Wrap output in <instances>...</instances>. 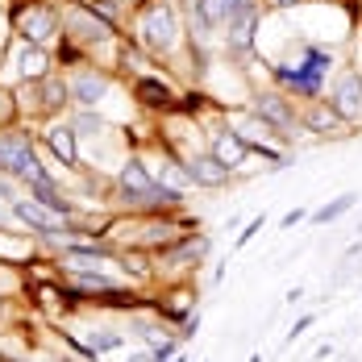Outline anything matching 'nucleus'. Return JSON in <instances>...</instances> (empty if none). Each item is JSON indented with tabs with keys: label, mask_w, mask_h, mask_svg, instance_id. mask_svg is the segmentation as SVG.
<instances>
[{
	"label": "nucleus",
	"mask_w": 362,
	"mask_h": 362,
	"mask_svg": "<svg viewBox=\"0 0 362 362\" xmlns=\"http://www.w3.org/2000/svg\"><path fill=\"white\" fill-rule=\"evenodd\" d=\"M329 67H333V54L321 50V46H308L296 67L275 63V79H279L288 92H296V96H317V92H321V79L329 75Z\"/></svg>",
	"instance_id": "f257e3e1"
},
{
	"label": "nucleus",
	"mask_w": 362,
	"mask_h": 362,
	"mask_svg": "<svg viewBox=\"0 0 362 362\" xmlns=\"http://www.w3.org/2000/svg\"><path fill=\"white\" fill-rule=\"evenodd\" d=\"M138 37L150 54H171L180 46V17L171 4H150L138 21Z\"/></svg>",
	"instance_id": "f03ea898"
},
{
	"label": "nucleus",
	"mask_w": 362,
	"mask_h": 362,
	"mask_svg": "<svg viewBox=\"0 0 362 362\" xmlns=\"http://www.w3.org/2000/svg\"><path fill=\"white\" fill-rule=\"evenodd\" d=\"M0 171L25 183H50V175L37 167L30 138H21V134H0Z\"/></svg>",
	"instance_id": "7ed1b4c3"
},
{
	"label": "nucleus",
	"mask_w": 362,
	"mask_h": 362,
	"mask_svg": "<svg viewBox=\"0 0 362 362\" xmlns=\"http://www.w3.org/2000/svg\"><path fill=\"white\" fill-rule=\"evenodd\" d=\"M8 204H13V217L25 221L37 233H63V229H67V225H63V213L50 209V204H42V200H34V196H17V200H8Z\"/></svg>",
	"instance_id": "20e7f679"
},
{
	"label": "nucleus",
	"mask_w": 362,
	"mask_h": 362,
	"mask_svg": "<svg viewBox=\"0 0 362 362\" xmlns=\"http://www.w3.org/2000/svg\"><path fill=\"white\" fill-rule=\"evenodd\" d=\"M329 105L337 109L341 121H362V71H341L333 92H329Z\"/></svg>",
	"instance_id": "39448f33"
},
{
	"label": "nucleus",
	"mask_w": 362,
	"mask_h": 362,
	"mask_svg": "<svg viewBox=\"0 0 362 362\" xmlns=\"http://www.w3.org/2000/svg\"><path fill=\"white\" fill-rule=\"evenodd\" d=\"M250 112H258V117H262L275 134H284V138H291V129L300 125V112L291 109L279 92H262V96H254V109Z\"/></svg>",
	"instance_id": "423d86ee"
},
{
	"label": "nucleus",
	"mask_w": 362,
	"mask_h": 362,
	"mask_svg": "<svg viewBox=\"0 0 362 362\" xmlns=\"http://www.w3.org/2000/svg\"><path fill=\"white\" fill-rule=\"evenodd\" d=\"M67 92H71L75 105H83V109H96V105L109 96V75L92 71V67H79V71L67 79Z\"/></svg>",
	"instance_id": "0eeeda50"
},
{
	"label": "nucleus",
	"mask_w": 362,
	"mask_h": 362,
	"mask_svg": "<svg viewBox=\"0 0 362 362\" xmlns=\"http://www.w3.org/2000/svg\"><path fill=\"white\" fill-rule=\"evenodd\" d=\"M183 171H187V180L196 183V187H225L229 183V167L217 163L213 154H192L183 163Z\"/></svg>",
	"instance_id": "6e6552de"
},
{
	"label": "nucleus",
	"mask_w": 362,
	"mask_h": 362,
	"mask_svg": "<svg viewBox=\"0 0 362 362\" xmlns=\"http://www.w3.org/2000/svg\"><path fill=\"white\" fill-rule=\"evenodd\" d=\"M17 30H21L25 42H46V37L59 30V21H54V13H50V8L34 4V8H21V13H17Z\"/></svg>",
	"instance_id": "1a4fd4ad"
},
{
	"label": "nucleus",
	"mask_w": 362,
	"mask_h": 362,
	"mask_svg": "<svg viewBox=\"0 0 362 362\" xmlns=\"http://www.w3.org/2000/svg\"><path fill=\"white\" fill-rule=\"evenodd\" d=\"M213 158L225 163L229 171L233 167H242L246 158H250V142L238 134V129H225V134H213Z\"/></svg>",
	"instance_id": "9d476101"
},
{
	"label": "nucleus",
	"mask_w": 362,
	"mask_h": 362,
	"mask_svg": "<svg viewBox=\"0 0 362 362\" xmlns=\"http://www.w3.org/2000/svg\"><path fill=\"white\" fill-rule=\"evenodd\" d=\"M300 125H304V129H313V134H337L346 121L337 117V109H333L329 100H313L308 109L300 112Z\"/></svg>",
	"instance_id": "9b49d317"
},
{
	"label": "nucleus",
	"mask_w": 362,
	"mask_h": 362,
	"mask_svg": "<svg viewBox=\"0 0 362 362\" xmlns=\"http://www.w3.org/2000/svg\"><path fill=\"white\" fill-rule=\"evenodd\" d=\"M13 63H17V75H21V79H30V83H34V79H46V75H50V54H46V50L37 46V42L21 46Z\"/></svg>",
	"instance_id": "f8f14e48"
},
{
	"label": "nucleus",
	"mask_w": 362,
	"mask_h": 362,
	"mask_svg": "<svg viewBox=\"0 0 362 362\" xmlns=\"http://www.w3.org/2000/svg\"><path fill=\"white\" fill-rule=\"evenodd\" d=\"M63 25H67V30H71L79 42H105V37L112 34L109 21H96V17H88L83 8H71V13L63 17Z\"/></svg>",
	"instance_id": "ddd939ff"
},
{
	"label": "nucleus",
	"mask_w": 362,
	"mask_h": 362,
	"mask_svg": "<svg viewBox=\"0 0 362 362\" xmlns=\"http://www.w3.org/2000/svg\"><path fill=\"white\" fill-rule=\"evenodd\" d=\"M75 125H50L46 129V142H50V150L63 158V167H75L79 163V146H75Z\"/></svg>",
	"instance_id": "4468645a"
},
{
	"label": "nucleus",
	"mask_w": 362,
	"mask_h": 362,
	"mask_svg": "<svg viewBox=\"0 0 362 362\" xmlns=\"http://www.w3.org/2000/svg\"><path fill=\"white\" fill-rule=\"evenodd\" d=\"M25 96H34V109H59L63 96H71V92H67V83H59V79L46 75V79H34V88Z\"/></svg>",
	"instance_id": "2eb2a0df"
},
{
	"label": "nucleus",
	"mask_w": 362,
	"mask_h": 362,
	"mask_svg": "<svg viewBox=\"0 0 362 362\" xmlns=\"http://www.w3.org/2000/svg\"><path fill=\"white\" fill-rule=\"evenodd\" d=\"M79 341H83V350H88V354H96V358H100V354H109V350H121V341H125V337H121V333H112V329H83V337H79Z\"/></svg>",
	"instance_id": "dca6fc26"
},
{
	"label": "nucleus",
	"mask_w": 362,
	"mask_h": 362,
	"mask_svg": "<svg viewBox=\"0 0 362 362\" xmlns=\"http://www.w3.org/2000/svg\"><path fill=\"white\" fill-rule=\"evenodd\" d=\"M354 204H358V196H354V192H341L337 200H329V204H321L317 213H308V221H313V225H329V221L346 217V213H350Z\"/></svg>",
	"instance_id": "f3484780"
},
{
	"label": "nucleus",
	"mask_w": 362,
	"mask_h": 362,
	"mask_svg": "<svg viewBox=\"0 0 362 362\" xmlns=\"http://www.w3.org/2000/svg\"><path fill=\"white\" fill-rule=\"evenodd\" d=\"M313 325H317V313H308V317H300V321L291 325V333H288V346H291V341H300V337H304V333H308Z\"/></svg>",
	"instance_id": "a211bd4d"
},
{
	"label": "nucleus",
	"mask_w": 362,
	"mask_h": 362,
	"mask_svg": "<svg viewBox=\"0 0 362 362\" xmlns=\"http://www.w3.org/2000/svg\"><path fill=\"white\" fill-rule=\"evenodd\" d=\"M262 221H267V217H254L250 225H246V229H242V233H238V250H242V246H246V242H254V233H258V229H262Z\"/></svg>",
	"instance_id": "6ab92c4d"
},
{
	"label": "nucleus",
	"mask_w": 362,
	"mask_h": 362,
	"mask_svg": "<svg viewBox=\"0 0 362 362\" xmlns=\"http://www.w3.org/2000/svg\"><path fill=\"white\" fill-rule=\"evenodd\" d=\"M304 217H308V209H291V213H284V217H279V229H291V225H300Z\"/></svg>",
	"instance_id": "aec40b11"
},
{
	"label": "nucleus",
	"mask_w": 362,
	"mask_h": 362,
	"mask_svg": "<svg viewBox=\"0 0 362 362\" xmlns=\"http://www.w3.org/2000/svg\"><path fill=\"white\" fill-rule=\"evenodd\" d=\"M125 362H154V354H129Z\"/></svg>",
	"instance_id": "412c9836"
},
{
	"label": "nucleus",
	"mask_w": 362,
	"mask_h": 362,
	"mask_svg": "<svg viewBox=\"0 0 362 362\" xmlns=\"http://www.w3.org/2000/svg\"><path fill=\"white\" fill-rule=\"evenodd\" d=\"M250 362H262V358H258V354H254V358H250Z\"/></svg>",
	"instance_id": "4be33fe9"
},
{
	"label": "nucleus",
	"mask_w": 362,
	"mask_h": 362,
	"mask_svg": "<svg viewBox=\"0 0 362 362\" xmlns=\"http://www.w3.org/2000/svg\"><path fill=\"white\" fill-rule=\"evenodd\" d=\"M175 362H187V358H175Z\"/></svg>",
	"instance_id": "5701e85b"
},
{
	"label": "nucleus",
	"mask_w": 362,
	"mask_h": 362,
	"mask_svg": "<svg viewBox=\"0 0 362 362\" xmlns=\"http://www.w3.org/2000/svg\"><path fill=\"white\" fill-rule=\"evenodd\" d=\"M358 233H362V229H358Z\"/></svg>",
	"instance_id": "b1692460"
}]
</instances>
